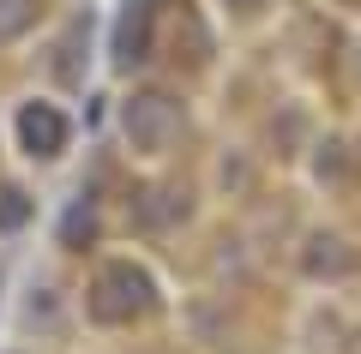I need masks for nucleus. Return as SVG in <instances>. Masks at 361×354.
I'll use <instances>...</instances> for the list:
<instances>
[{
  "label": "nucleus",
  "mask_w": 361,
  "mask_h": 354,
  "mask_svg": "<svg viewBox=\"0 0 361 354\" xmlns=\"http://www.w3.org/2000/svg\"><path fill=\"white\" fill-rule=\"evenodd\" d=\"M151 306V277L133 265H103L97 282H90V318H103V324H127L133 312Z\"/></svg>",
  "instance_id": "1"
},
{
  "label": "nucleus",
  "mask_w": 361,
  "mask_h": 354,
  "mask_svg": "<svg viewBox=\"0 0 361 354\" xmlns=\"http://www.w3.org/2000/svg\"><path fill=\"white\" fill-rule=\"evenodd\" d=\"M169 132H175V102L169 96H133L127 102V139L145 151H163Z\"/></svg>",
  "instance_id": "2"
},
{
  "label": "nucleus",
  "mask_w": 361,
  "mask_h": 354,
  "mask_svg": "<svg viewBox=\"0 0 361 354\" xmlns=\"http://www.w3.org/2000/svg\"><path fill=\"white\" fill-rule=\"evenodd\" d=\"M18 139H25L30 156H61L66 151V114L54 108V102H30V108L18 114Z\"/></svg>",
  "instance_id": "3"
},
{
  "label": "nucleus",
  "mask_w": 361,
  "mask_h": 354,
  "mask_svg": "<svg viewBox=\"0 0 361 354\" xmlns=\"http://www.w3.org/2000/svg\"><path fill=\"white\" fill-rule=\"evenodd\" d=\"M145 37H151V13H145V0H133V13L121 18V42H115V61H121V66L145 61Z\"/></svg>",
  "instance_id": "4"
},
{
  "label": "nucleus",
  "mask_w": 361,
  "mask_h": 354,
  "mask_svg": "<svg viewBox=\"0 0 361 354\" xmlns=\"http://www.w3.org/2000/svg\"><path fill=\"white\" fill-rule=\"evenodd\" d=\"M30 18H37V0H0V42L25 37Z\"/></svg>",
  "instance_id": "5"
},
{
  "label": "nucleus",
  "mask_w": 361,
  "mask_h": 354,
  "mask_svg": "<svg viewBox=\"0 0 361 354\" xmlns=\"http://www.w3.org/2000/svg\"><path fill=\"white\" fill-rule=\"evenodd\" d=\"M25 216H30V198L18 187H0V228H18Z\"/></svg>",
  "instance_id": "6"
},
{
  "label": "nucleus",
  "mask_w": 361,
  "mask_h": 354,
  "mask_svg": "<svg viewBox=\"0 0 361 354\" xmlns=\"http://www.w3.org/2000/svg\"><path fill=\"white\" fill-rule=\"evenodd\" d=\"M241 6H253V0H241Z\"/></svg>",
  "instance_id": "7"
}]
</instances>
